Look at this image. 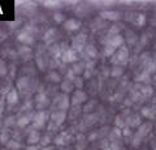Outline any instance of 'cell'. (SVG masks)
<instances>
[{
	"mask_svg": "<svg viewBox=\"0 0 156 150\" xmlns=\"http://www.w3.org/2000/svg\"><path fill=\"white\" fill-rule=\"evenodd\" d=\"M7 99H8V102H11V103L17 102V94H16V91H11V93L8 94Z\"/></svg>",
	"mask_w": 156,
	"mask_h": 150,
	"instance_id": "cell-3",
	"label": "cell"
},
{
	"mask_svg": "<svg viewBox=\"0 0 156 150\" xmlns=\"http://www.w3.org/2000/svg\"><path fill=\"white\" fill-rule=\"evenodd\" d=\"M86 99V95L82 93V91H77V93L74 94V101H73V103H77V102H81V101H83Z\"/></svg>",
	"mask_w": 156,
	"mask_h": 150,
	"instance_id": "cell-2",
	"label": "cell"
},
{
	"mask_svg": "<svg viewBox=\"0 0 156 150\" xmlns=\"http://www.w3.org/2000/svg\"><path fill=\"white\" fill-rule=\"evenodd\" d=\"M65 27L69 29V30H72V29H78L80 27V22H77L76 20H69L68 24L65 25Z\"/></svg>",
	"mask_w": 156,
	"mask_h": 150,
	"instance_id": "cell-1",
	"label": "cell"
}]
</instances>
